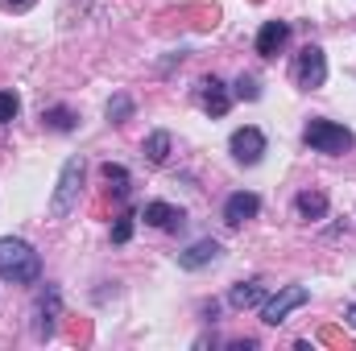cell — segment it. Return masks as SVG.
<instances>
[{
	"instance_id": "6da1fadb",
	"label": "cell",
	"mask_w": 356,
	"mask_h": 351,
	"mask_svg": "<svg viewBox=\"0 0 356 351\" xmlns=\"http://www.w3.org/2000/svg\"><path fill=\"white\" fill-rule=\"evenodd\" d=\"M38 277H42V257L33 252V244H25L17 236H4L0 240V281L33 285Z\"/></svg>"
},
{
	"instance_id": "7a4b0ae2",
	"label": "cell",
	"mask_w": 356,
	"mask_h": 351,
	"mask_svg": "<svg viewBox=\"0 0 356 351\" xmlns=\"http://www.w3.org/2000/svg\"><path fill=\"white\" fill-rule=\"evenodd\" d=\"M302 141H307L315 153H332V157L348 153V149L356 145V137L344 128V124H336V120H311V124L302 128Z\"/></svg>"
},
{
	"instance_id": "3957f363",
	"label": "cell",
	"mask_w": 356,
	"mask_h": 351,
	"mask_svg": "<svg viewBox=\"0 0 356 351\" xmlns=\"http://www.w3.org/2000/svg\"><path fill=\"white\" fill-rule=\"evenodd\" d=\"M79 186H83V157H71V162L63 166V174H58L54 198H50V215H54V219L71 215V207H75V198H79Z\"/></svg>"
},
{
	"instance_id": "277c9868",
	"label": "cell",
	"mask_w": 356,
	"mask_h": 351,
	"mask_svg": "<svg viewBox=\"0 0 356 351\" xmlns=\"http://www.w3.org/2000/svg\"><path fill=\"white\" fill-rule=\"evenodd\" d=\"M323 79H327V58H323V50H319V46H302V50L294 54V83L302 91H315V87H323Z\"/></svg>"
},
{
	"instance_id": "5b68a950",
	"label": "cell",
	"mask_w": 356,
	"mask_h": 351,
	"mask_svg": "<svg viewBox=\"0 0 356 351\" xmlns=\"http://www.w3.org/2000/svg\"><path fill=\"white\" fill-rule=\"evenodd\" d=\"M307 298H311V289H307V285H286L277 298H269V302H266L261 323H269V327L286 323V314H290V310H298V306H307Z\"/></svg>"
},
{
	"instance_id": "8992f818",
	"label": "cell",
	"mask_w": 356,
	"mask_h": 351,
	"mask_svg": "<svg viewBox=\"0 0 356 351\" xmlns=\"http://www.w3.org/2000/svg\"><path fill=\"white\" fill-rule=\"evenodd\" d=\"M228 149H232V157L241 166H257L261 153H266V132L261 128H236L232 141H228Z\"/></svg>"
},
{
	"instance_id": "52a82bcc",
	"label": "cell",
	"mask_w": 356,
	"mask_h": 351,
	"mask_svg": "<svg viewBox=\"0 0 356 351\" xmlns=\"http://www.w3.org/2000/svg\"><path fill=\"white\" fill-rule=\"evenodd\" d=\"M257 211H261V198L249 194V190H236V194H228V203H224V223H228V228H241V223H249Z\"/></svg>"
},
{
	"instance_id": "ba28073f",
	"label": "cell",
	"mask_w": 356,
	"mask_h": 351,
	"mask_svg": "<svg viewBox=\"0 0 356 351\" xmlns=\"http://www.w3.org/2000/svg\"><path fill=\"white\" fill-rule=\"evenodd\" d=\"M199 103H203V112L224 116V112H228V103H232V95H228V87L211 75V79H203V83H199Z\"/></svg>"
},
{
	"instance_id": "9c48e42d",
	"label": "cell",
	"mask_w": 356,
	"mask_h": 351,
	"mask_svg": "<svg viewBox=\"0 0 356 351\" xmlns=\"http://www.w3.org/2000/svg\"><path fill=\"white\" fill-rule=\"evenodd\" d=\"M286 42H290V25H286V21H266L261 33H257V54H261V58H273Z\"/></svg>"
},
{
	"instance_id": "30bf717a",
	"label": "cell",
	"mask_w": 356,
	"mask_h": 351,
	"mask_svg": "<svg viewBox=\"0 0 356 351\" xmlns=\"http://www.w3.org/2000/svg\"><path fill=\"white\" fill-rule=\"evenodd\" d=\"M220 252H224V248H220L216 240H199V244H191L186 252H178V264H182V268H203V264L220 261Z\"/></svg>"
},
{
	"instance_id": "8fae6325",
	"label": "cell",
	"mask_w": 356,
	"mask_h": 351,
	"mask_svg": "<svg viewBox=\"0 0 356 351\" xmlns=\"http://www.w3.org/2000/svg\"><path fill=\"white\" fill-rule=\"evenodd\" d=\"M141 219L154 223V228H162V232H175V228H182L186 215H182V207H170V203H149Z\"/></svg>"
},
{
	"instance_id": "7c38bea8",
	"label": "cell",
	"mask_w": 356,
	"mask_h": 351,
	"mask_svg": "<svg viewBox=\"0 0 356 351\" xmlns=\"http://www.w3.org/2000/svg\"><path fill=\"white\" fill-rule=\"evenodd\" d=\"M294 207H298L302 219H323V215H327V194H319V190H302Z\"/></svg>"
},
{
	"instance_id": "4fadbf2b",
	"label": "cell",
	"mask_w": 356,
	"mask_h": 351,
	"mask_svg": "<svg viewBox=\"0 0 356 351\" xmlns=\"http://www.w3.org/2000/svg\"><path fill=\"white\" fill-rule=\"evenodd\" d=\"M261 298H266V289H261V285H257V281H249V285H236V289H232V298H228V302H232V306H236V310H245V306H257V302H261Z\"/></svg>"
},
{
	"instance_id": "5bb4252c",
	"label": "cell",
	"mask_w": 356,
	"mask_h": 351,
	"mask_svg": "<svg viewBox=\"0 0 356 351\" xmlns=\"http://www.w3.org/2000/svg\"><path fill=\"white\" fill-rule=\"evenodd\" d=\"M145 153H149L154 166H162V162L170 157V137H166V132H154V137L145 141Z\"/></svg>"
},
{
	"instance_id": "9a60e30c",
	"label": "cell",
	"mask_w": 356,
	"mask_h": 351,
	"mask_svg": "<svg viewBox=\"0 0 356 351\" xmlns=\"http://www.w3.org/2000/svg\"><path fill=\"white\" fill-rule=\"evenodd\" d=\"M42 120H46L50 128H58V132H71V128H75V112H71V108H50Z\"/></svg>"
},
{
	"instance_id": "2e32d148",
	"label": "cell",
	"mask_w": 356,
	"mask_h": 351,
	"mask_svg": "<svg viewBox=\"0 0 356 351\" xmlns=\"http://www.w3.org/2000/svg\"><path fill=\"white\" fill-rule=\"evenodd\" d=\"M104 182L116 190V198L129 194V174H124V166H112V162H108V166H104Z\"/></svg>"
},
{
	"instance_id": "e0dca14e",
	"label": "cell",
	"mask_w": 356,
	"mask_h": 351,
	"mask_svg": "<svg viewBox=\"0 0 356 351\" xmlns=\"http://www.w3.org/2000/svg\"><path fill=\"white\" fill-rule=\"evenodd\" d=\"M42 310H46V302L38 306V314H42ZM50 310H58V293H54ZM33 335H38V339H50V335H54V318H38V323H33Z\"/></svg>"
},
{
	"instance_id": "ac0fdd59",
	"label": "cell",
	"mask_w": 356,
	"mask_h": 351,
	"mask_svg": "<svg viewBox=\"0 0 356 351\" xmlns=\"http://www.w3.org/2000/svg\"><path fill=\"white\" fill-rule=\"evenodd\" d=\"M17 112H21V99H17L13 91H0V124L17 120Z\"/></svg>"
},
{
	"instance_id": "d6986e66",
	"label": "cell",
	"mask_w": 356,
	"mask_h": 351,
	"mask_svg": "<svg viewBox=\"0 0 356 351\" xmlns=\"http://www.w3.org/2000/svg\"><path fill=\"white\" fill-rule=\"evenodd\" d=\"M129 112H133V103H129L124 95H116V99L108 103V120H112V124H124V116H129Z\"/></svg>"
},
{
	"instance_id": "ffe728a7",
	"label": "cell",
	"mask_w": 356,
	"mask_h": 351,
	"mask_svg": "<svg viewBox=\"0 0 356 351\" xmlns=\"http://www.w3.org/2000/svg\"><path fill=\"white\" fill-rule=\"evenodd\" d=\"M129 236H133V215L124 211V215L116 219V228H112V240H116V244H129Z\"/></svg>"
},
{
	"instance_id": "44dd1931",
	"label": "cell",
	"mask_w": 356,
	"mask_h": 351,
	"mask_svg": "<svg viewBox=\"0 0 356 351\" xmlns=\"http://www.w3.org/2000/svg\"><path fill=\"white\" fill-rule=\"evenodd\" d=\"M236 95H241V99H257V95H261L257 79H253V75H241V79H236Z\"/></svg>"
},
{
	"instance_id": "7402d4cb",
	"label": "cell",
	"mask_w": 356,
	"mask_h": 351,
	"mask_svg": "<svg viewBox=\"0 0 356 351\" xmlns=\"http://www.w3.org/2000/svg\"><path fill=\"white\" fill-rule=\"evenodd\" d=\"M4 4H8V8H29L33 0H4Z\"/></svg>"
},
{
	"instance_id": "603a6c76",
	"label": "cell",
	"mask_w": 356,
	"mask_h": 351,
	"mask_svg": "<svg viewBox=\"0 0 356 351\" xmlns=\"http://www.w3.org/2000/svg\"><path fill=\"white\" fill-rule=\"evenodd\" d=\"M344 318H348V323H353V327H356V302H353V306H348V314H344Z\"/></svg>"
}]
</instances>
